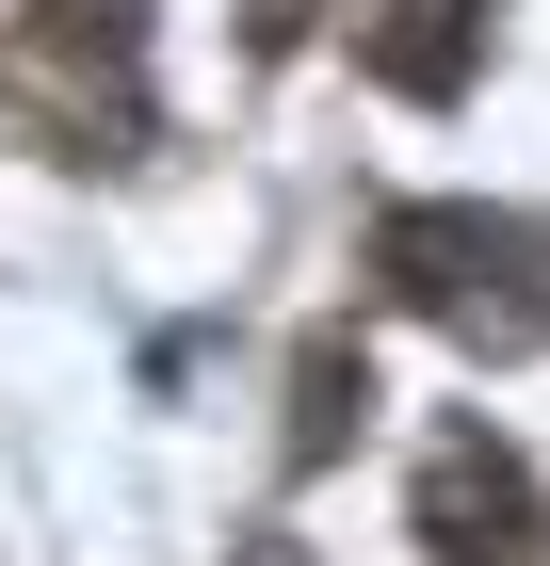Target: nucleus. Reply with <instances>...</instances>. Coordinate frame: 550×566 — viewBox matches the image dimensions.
Segmentation results:
<instances>
[{"mask_svg": "<svg viewBox=\"0 0 550 566\" xmlns=\"http://www.w3.org/2000/svg\"><path fill=\"white\" fill-rule=\"evenodd\" d=\"M535 260H550V227H518V211H388L373 227L388 307H422V324H454V340H486V356H535L550 340Z\"/></svg>", "mask_w": 550, "mask_h": 566, "instance_id": "nucleus-1", "label": "nucleus"}, {"mask_svg": "<svg viewBox=\"0 0 550 566\" xmlns=\"http://www.w3.org/2000/svg\"><path fill=\"white\" fill-rule=\"evenodd\" d=\"M0 114L49 146H146V0H17Z\"/></svg>", "mask_w": 550, "mask_h": 566, "instance_id": "nucleus-2", "label": "nucleus"}, {"mask_svg": "<svg viewBox=\"0 0 550 566\" xmlns=\"http://www.w3.org/2000/svg\"><path fill=\"white\" fill-rule=\"evenodd\" d=\"M422 551L437 566H518L535 551V470H518L486 421H437V453H422Z\"/></svg>", "mask_w": 550, "mask_h": 566, "instance_id": "nucleus-3", "label": "nucleus"}, {"mask_svg": "<svg viewBox=\"0 0 550 566\" xmlns=\"http://www.w3.org/2000/svg\"><path fill=\"white\" fill-rule=\"evenodd\" d=\"M486 17H502V0H373V17H356V65L437 114V97L486 82Z\"/></svg>", "mask_w": 550, "mask_h": 566, "instance_id": "nucleus-4", "label": "nucleus"}, {"mask_svg": "<svg viewBox=\"0 0 550 566\" xmlns=\"http://www.w3.org/2000/svg\"><path fill=\"white\" fill-rule=\"evenodd\" d=\"M356 421H373V356H356V324H308V356H292V470H340Z\"/></svg>", "mask_w": 550, "mask_h": 566, "instance_id": "nucleus-5", "label": "nucleus"}, {"mask_svg": "<svg viewBox=\"0 0 550 566\" xmlns=\"http://www.w3.org/2000/svg\"><path fill=\"white\" fill-rule=\"evenodd\" d=\"M308 17H324V0H243V49H259V65H292V49H308Z\"/></svg>", "mask_w": 550, "mask_h": 566, "instance_id": "nucleus-6", "label": "nucleus"}, {"mask_svg": "<svg viewBox=\"0 0 550 566\" xmlns=\"http://www.w3.org/2000/svg\"><path fill=\"white\" fill-rule=\"evenodd\" d=\"M243 566H308V551H276V534H259V551H243Z\"/></svg>", "mask_w": 550, "mask_h": 566, "instance_id": "nucleus-7", "label": "nucleus"}]
</instances>
